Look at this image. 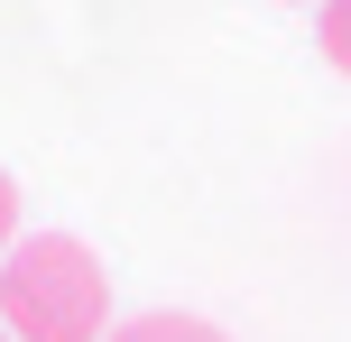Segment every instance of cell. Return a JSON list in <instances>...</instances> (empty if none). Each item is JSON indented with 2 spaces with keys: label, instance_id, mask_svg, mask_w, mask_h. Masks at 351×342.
<instances>
[{
  "label": "cell",
  "instance_id": "obj_1",
  "mask_svg": "<svg viewBox=\"0 0 351 342\" xmlns=\"http://www.w3.org/2000/svg\"><path fill=\"white\" fill-rule=\"evenodd\" d=\"M0 333L10 342H111V269L74 232H28L0 259Z\"/></svg>",
  "mask_w": 351,
  "mask_h": 342
},
{
  "label": "cell",
  "instance_id": "obj_2",
  "mask_svg": "<svg viewBox=\"0 0 351 342\" xmlns=\"http://www.w3.org/2000/svg\"><path fill=\"white\" fill-rule=\"evenodd\" d=\"M111 342H231V333L204 315H130V324H111Z\"/></svg>",
  "mask_w": 351,
  "mask_h": 342
},
{
  "label": "cell",
  "instance_id": "obj_3",
  "mask_svg": "<svg viewBox=\"0 0 351 342\" xmlns=\"http://www.w3.org/2000/svg\"><path fill=\"white\" fill-rule=\"evenodd\" d=\"M324 65L351 74V0H324Z\"/></svg>",
  "mask_w": 351,
  "mask_h": 342
},
{
  "label": "cell",
  "instance_id": "obj_4",
  "mask_svg": "<svg viewBox=\"0 0 351 342\" xmlns=\"http://www.w3.org/2000/svg\"><path fill=\"white\" fill-rule=\"evenodd\" d=\"M19 250V185H10V167H0V259Z\"/></svg>",
  "mask_w": 351,
  "mask_h": 342
},
{
  "label": "cell",
  "instance_id": "obj_5",
  "mask_svg": "<svg viewBox=\"0 0 351 342\" xmlns=\"http://www.w3.org/2000/svg\"><path fill=\"white\" fill-rule=\"evenodd\" d=\"M0 342H10V333H0Z\"/></svg>",
  "mask_w": 351,
  "mask_h": 342
}]
</instances>
